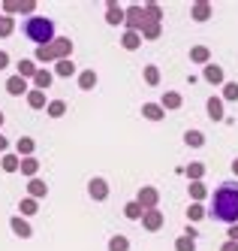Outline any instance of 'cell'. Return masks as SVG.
Listing matches in <instances>:
<instances>
[{
	"instance_id": "cell-1",
	"label": "cell",
	"mask_w": 238,
	"mask_h": 251,
	"mask_svg": "<svg viewBox=\"0 0 238 251\" xmlns=\"http://www.w3.org/2000/svg\"><path fill=\"white\" fill-rule=\"evenodd\" d=\"M211 221H220L226 227L238 224V178L217 185V191L211 194V209H208Z\"/></svg>"
},
{
	"instance_id": "cell-2",
	"label": "cell",
	"mask_w": 238,
	"mask_h": 251,
	"mask_svg": "<svg viewBox=\"0 0 238 251\" xmlns=\"http://www.w3.org/2000/svg\"><path fill=\"white\" fill-rule=\"evenodd\" d=\"M22 33L36 46H51L54 37H58V33H54V22L45 19V15H30V19H24L22 22Z\"/></svg>"
},
{
	"instance_id": "cell-3",
	"label": "cell",
	"mask_w": 238,
	"mask_h": 251,
	"mask_svg": "<svg viewBox=\"0 0 238 251\" xmlns=\"http://www.w3.org/2000/svg\"><path fill=\"white\" fill-rule=\"evenodd\" d=\"M145 25H148V22H145V9L139 3H130V6H127V12H124V27L133 30V33H142Z\"/></svg>"
},
{
	"instance_id": "cell-4",
	"label": "cell",
	"mask_w": 238,
	"mask_h": 251,
	"mask_svg": "<svg viewBox=\"0 0 238 251\" xmlns=\"http://www.w3.org/2000/svg\"><path fill=\"white\" fill-rule=\"evenodd\" d=\"M87 197H90L94 203H106V200H108V182H106L103 176H94V178L87 182Z\"/></svg>"
},
{
	"instance_id": "cell-5",
	"label": "cell",
	"mask_w": 238,
	"mask_h": 251,
	"mask_svg": "<svg viewBox=\"0 0 238 251\" xmlns=\"http://www.w3.org/2000/svg\"><path fill=\"white\" fill-rule=\"evenodd\" d=\"M136 203L148 212V209H157V203H160V191L157 188H151V185H145V188H139V194H136Z\"/></svg>"
},
{
	"instance_id": "cell-6",
	"label": "cell",
	"mask_w": 238,
	"mask_h": 251,
	"mask_svg": "<svg viewBox=\"0 0 238 251\" xmlns=\"http://www.w3.org/2000/svg\"><path fill=\"white\" fill-rule=\"evenodd\" d=\"M48 49H51V55H54V64L72 58V40H69V37H54V43H51Z\"/></svg>"
},
{
	"instance_id": "cell-7",
	"label": "cell",
	"mask_w": 238,
	"mask_h": 251,
	"mask_svg": "<svg viewBox=\"0 0 238 251\" xmlns=\"http://www.w3.org/2000/svg\"><path fill=\"white\" fill-rule=\"evenodd\" d=\"M30 88H33V85H30L27 79H22L18 73L6 79V94H12V97H22V94L27 97V94H30Z\"/></svg>"
},
{
	"instance_id": "cell-8",
	"label": "cell",
	"mask_w": 238,
	"mask_h": 251,
	"mask_svg": "<svg viewBox=\"0 0 238 251\" xmlns=\"http://www.w3.org/2000/svg\"><path fill=\"white\" fill-rule=\"evenodd\" d=\"M9 230L15 233L18 239H30V236H33L30 221H27V218H22V215H12V218H9Z\"/></svg>"
},
{
	"instance_id": "cell-9",
	"label": "cell",
	"mask_w": 238,
	"mask_h": 251,
	"mask_svg": "<svg viewBox=\"0 0 238 251\" xmlns=\"http://www.w3.org/2000/svg\"><path fill=\"white\" fill-rule=\"evenodd\" d=\"M163 221H166V218H163V212H160V209H148V212L142 215V227L148 230V233H157V230L163 227Z\"/></svg>"
},
{
	"instance_id": "cell-10",
	"label": "cell",
	"mask_w": 238,
	"mask_h": 251,
	"mask_svg": "<svg viewBox=\"0 0 238 251\" xmlns=\"http://www.w3.org/2000/svg\"><path fill=\"white\" fill-rule=\"evenodd\" d=\"M124 6H118V0H108L106 3V25H112V27H118V25H124Z\"/></svg>"
},
{
	"instance_id": "cell-11",
	"label": "cell",
	"mask_w": 238,
	"mask_h": 251,
	"mask_svg": "<svg viewBox=\"0 0 238 251\" xmlns=\"http://www.w3.org/2000/svg\"><path fill=\"white\" fill-rule=\"evenodd\" d=\"M202 79L208 85H226V73H223V67H217V64L202 67Z\"/></svg>"
},
{
	"instance_id": "cell-12",
	"label": "cell",
	"mask_w": 238,
	"mask_h": 251,
	"mask_svg": "<svg viewBox=\"0 0 238 251\" xmlns=\"http://www.w3.org/2000/svg\"><path fill=\"white\" fill-rule=\"evenodd\" d=\"M211 15H214V9H211L208 0H196V3L190 6V19H193V22H208Z\"/></svg>"
},
{
	"instance_id": "cell-13",
	"label": "cell",
	"mask_w": 238,
	"mask_h": 251,
	"mask_svg": "<svg viewBox=\"0 0 238 251\" xmlns=\"http://www.w3.org/2000/svg\"><path fill=\"white\" fill-rule=\"evenodd\" d=\"M160 106H163V109H169V112H175V109H181V106H184V97H181L178 91H163Z\"/></svg>"
},
{
	"instance_id": "cell-14",
	"label": "cell",
	"mask_w": 238,
	"mask_h": 251,
	"mask_svg": "<svg viewBox=\"0 0 238 251\" xmlns=\"http://www.w3.org/2000/svg\"><path fill=\"white\" fill-rule=\"evenodd\" d=\"M27 197H33V200H43V197H48V185L43 182L40 176L27 182Z\"/></svg>"
},
{
	"instance_id": "cell-15",
	"label": "cell",
	"mask_w": 238,
	"mask_h": 251,
	"mask_svg": "<svg viewBox=\"0 0 238 251\" xmlns=\"http://www.w3.org/2000/svg\"><path fill=\"white\" fill-rule=\"evenodd\" d=\"M40 73V67H36V61L33 58H22L18 61V76L22 79H27V82H33V76Z\"/></svg>"
},
{
	"instance_id": "cell-16",
	"label": "cell",
	"mask_w": 238,
	"mask_h": 251,
	"mask_svg": "<svg viewBox=\"0 0 238 251\" xmlns=\"http://www.w3.org/2000/svg\"><path fill=\"white\" fill-rule=\"evenodd\" d=\"M51 82H54V73H51V70H45V67H40V73L33 76V88H36V91H48Z\"/></svg>"
},
{
	"instance_id": "cell-17",
	"label": "cell",
	"mask_w": 238,
	"mask_h": 251,
	"mask_svg": "<svg viewBox=\"0 0 238 251\" xmlns=\"http://www.w3.org/2000/svg\"><path fill=\"white\" fill-rule=\"evenodd\" d=\"M205 109H208V118H211V121H223V118H226V112H223V100H220V97H208Z\"/></svg>"
},
{
	"instance_id": "cell-18",
	"label": "cell",
	"mask_w": 238,
	"mask_h": 251,
	"mask_svg": "<svg viewBox=\"0 0 238 251\" xmlns=\"http://www.w3.org/2000/svg\"><path fill=\"white\" fill-rule=\"evenodd\" d=\"M33 151H36V139H30V136L15 139V154L18 157H33Z\"/></svg>"
},
{
	"instance_id": "cell-19",
	"label": "cell",
	"mask_w": 238,
	"mask_h": 251,
	"mask_svg": "<svg viewBox=\"0 0 238 251\" xmlns=\"http://www.w3.org/2000/svg\"><path fill=\"white\" fill-rule=\"evenodd\" d=\"M142 115L148 121H163L166 118V109H163L160 103H142Z\"/></svg>"
},
{
	"instance_id": "cell-20",
	"label": "cell",
	"mask_w": 238,
	"mask_h": 251,
	"mask_svg": "<svg viewBox=\"0 0 238 251\" xmlns=\"http://www.w3.org/2000/svg\"><path fill=\"white\" fill-rule=\"evenodd\" d=\"M142 9H145V22L148 25H160L163 22V9H160V3H154V0H148Z\"/></svg>"
},
{
	"instance_id": "cell-21",
	"label": "cell",
	"mask_w": 238,
	"mask_h": 251,
	"mask_svg": "<svg viewBox=\"0 0 238 251\" xmlns=\"http://www.w3.org/2000/svg\"><path fill=\"white\" fill-rule=\"evenodd\" d=\"M190 61L199 64V67H208V64H211V51H208V46H193V49H190Z\"/></svg>"
},
{
	"instance_id": "cell-22",
	"label": "cell",
	"mask_w": 238,
	"mask_h": 251,
	"mask_svg": "<svg viewBox=\"0 0 238 251\" xmlns=\"http://www.w3.org/2000/svg\"><path fill=\"white\" fill-rule=\"evenodd\" d=\"M97 82H100V76L94 73V70H82V73H79V88H82V91H94Z\"/></svg>"
},
{
	"instance_id": "cell-23",
	"label": "cell",
	"mask_w": 238,
	"mask_h": 251,
	"mask_svg": "<svg viewBox=\"0 0 238 251\" xmlns=\"http://www.w3.org/2000/svg\"><path fill=\"white\" fill-rule=\"evenodd\" d=\"M0 170H3V173H18V170H22V157L6 151L3 157H0Z\"/></svg>"
},
{
	"instance_id": "cell-24",
	"label": "cell",
	"mask_w": 238,
	"mask_h": 251,
	"mask_svg": "<svg viewBox=\"0 0 238 251\" xmlns=\"http://www.w3.org/2000/svg\"><path fill=\"white\" fill-rule=\"evenodd\" d=\"M184 176L190 178V182H202V178H205V164H202V160H193V164L184 167Z\"/></svg>"
},
{
	"instance_id": "cell-25",
	"label": "cell",
	"mask_w": 238,
	"mask_h": 251,
	"mask_svg": "<svg viewBox=\"0 0 238 251\" xmlns=\"http://www.w3.org/2000/svg\"><path fill=\"white\" fill-rule=\"evenodd\" d=\"M27 106H30V109H45V106H48L45 91H36V88H30V94H27Z\"/></svg>"
},
{
	"instance_id": "cell-26",
	"label": "cell",
	"mask_w": 238,
	"mask_h": 251,
	"mask_svg": "<svg viewBox=\"0 0 238 251\" xmlns=\"http://www.w3.org/2000/svg\"><path fill=\"white\" fill-rule=\"evenodd\" d=\"M54 76H61V79L76 76V64H72V58H66V61H58V64H54Z\"/></svg>"
},
{
	"instance_id": "cell-27",
	"label": "cell",
	"mask_w": 238,
	"mask_h": 251,
	"mask_svg": "<svg viewBox=\"0 0 238 251\" xmlns=\"http://www.w3.org/2000/svg\"><path fill=\"white\" fill-rule=\"evenodd\" d=\"M121 46L127 51H136L142 46V33H133V30H124V37H121Z\"/></svg>"
},
{
	"instance_id": "cell-28",
	"label": "cell",
	"mask_w": 238,
	"mask_h": 251,
	"mask_svg": "<svg viewBox=\"0 0 238 251\" xmlns=\"http://www.w3.org/2000/svg\"><path fill=\"white\" fill-rule=\"evenodd\" d=\"M18 212H22V218H30V215L40 212V200H33V197H24V200L18 203Z\"/></svg>"
},
{
	"instance_id": "cell-29",
	"label": "cell",
	"mask_w": 238,
	"mask_h": 251,
	"mask_svg": "<svg viewBox=\"0 0 238 251\" xmlns=\"http://www.w3.org/2000/svg\"><path fill=\"white\" fill-rule=\"evenodd\" d=\"M18 173L27 176V178H36V173H40V160L36 157H22V170Z\"/></svg>"
},
{
	"instance_id": "cell-30",
	"label": "cell",
	"mask_w": 238,
	"mask_h": 251,
	"mask_svg": "<svg viewBox=\"0 0 238 251\" xmlns=\"http://www.w3.org/2000/svg\"><path fill=\"white\" fill-rule=\"evenodd\" d=\"M202 218H208V209H205L202 203H190V206H187V221L196 224V221H202Z\"/></svg>"
},
{
	"instance_id": "cell-31",
	"label": "cell",
	"mask_w": 238,
	"mask_h": 251,
	"mask_svg": "<svg viewBox=\"0 0 238 251\" xmlns=\"http://www.w3.org/2000/svg\"><path fill=\"white\" fill-rule=\"evenodd\" d=\"M190 200L193 203H202L205 200V197H208V188H205V182H190Z\"/></svg>"
},
{
	"instance_id": "cell-32",
	"label": "cell",
	"mask_w": 238,
	"mask_h": 251,
	"mask_svg": "<svg viewBox=\"0 0 238 251\" xmlns=\"http://www.w3.org/2000/svg\"><path fill=\"white\" fill-rule=\"evenodd\" d=\"M142 215H145V209H142L136 200H130V203L124 206V218H127V221H142Z\"/></svg>"
},
{
	"instance_id": "cell-33",
	"label": "cell",
	"mask_w": 238,
	"mask_h": 251,
	"mask_svg": "<svg viewBox=\"0 0 238 251\" xmlns=\"http://www.w3.org/2000/svg\"><path fill=\"white\" fill-rule=\"evenodd\" d=\"M45 115H48V118H61V115H66V103H64V100H48Z\"/></svg>"
},
{
	"instance_id": "cell-34",
	"label": "cell",
	"mask_w": 238,
	"mask_h": 251,
	"mask_svg": "<svg viewBox=\"0 0 238 251\" xmlns=\"http://www.w3.org/2000/svg\"><path fill=\"white\" fill-rule=\"evenodd\" d=\"M184 142H187L190 149H202V146H205V133H202V130H187V133H184Z\"/></svg>"
},
{
	"instance_id": "cell-35",
	"label": "cell",
	"mask_w": 238,
	"mask_h": 251,
	"mask_svg": "<svg viewBox=\"0 0 238 251\" xmlns=\"http://www.w3.org/2000/svg\"><path fill=\"white\" fill-rule=\"evenodd\" d=\"M145 85H151V88H157L160 85V67H154V64H148V67H145Z\"/></svg>"
},
{
	"instance_id": "cell-36",
	"label": "cell",
	"mask_w": 238,
	"mask_h": 251,
	"mask_svg": "<svg viewBox=\"0 0 238 251\" xmlns=\"http://www.w3.org/2000/svg\"><path fill=\"white\" fill-rule=\"evenodd\" d=\"M33 61H36V64H51V61H54L51 49H48V46H36V51H33Z\"/></svg>"
},
{
	"instance_id": "cell-37",
	"label": "cell",
	"mask_w": 238,
	"mask_h": 251,
	"mask_svg": "<svg viewBox=\"0 0 238 251\" xmlns=\"http://www.w3.org/2000/svg\"><path fill=\"white\" fill-rule=\"evenodd\" d=\"M108 251H130V239L118 233V236H112V239H108Z\"/></svg>"
},
{
	"instance_id": "cell-38",
	"label": "cell",
	"mask_w": 238,
	"mask_h": 251,
	"mask_svg": "<svg viewBox=\"0 0 238 251\" xmlns=\"http://www.w3.org/2000/svg\"><path fill=\"white\" fill-rule=\"evenodd\" d=\"M175 251H196V239H193V236H184V233H181V236L175 239Z\"/></svg>"
},
{
	"instance_id": "cell-39",
	"label": "cell",
	"mask_w": 238,
	"mask_h": 251,
	"mask_svg": "<svg viewBox=\"0 0 238 251\" xmlns=\"http://www.w3.org/2000/svg\"><path fill=\"white\" fill-rule=\"evenodd\" d=\"M163 37V25H145L142 27V40H160Z\"/></svg>"
},
{
	"instance_id": "cell-40",
	"label": "cell",
	"mask_w": 238,
	"mask_h": 251,
	"mask_svg": "<svg viewBox=\"0 0 238 251\" xmlns=\"http://www.w3.org/2000/svg\"><path fill=\"white\" fill-rule=\"evenodd\" d=\"M220 100L238 103V82H226V85H223V94H220Z\"/></svg>"
},
{
	"instance_id": "cell-41",
	"label": "cell",
	"mask_w": 238,
	"mask_h": 251,
	"mask_svg": "<svg viewBox=\"0 0 238 251\" xmlns=\"http://www.w3.org/2000/svg\"><path fill=\"white\" fill-rule=\"evenodd\" d=\"M12 30H15V19H9V15H3V19H0V37H12Z\"/></svg>"
},
{
	"instance_id": "cell-42",
	"label": "cell",
	"mask_w": 238,
	"mask_h": 251,
	"mask_svg": "<svg viewBox=\"0 0 238 251\" xmlns=\"http://www.w3.org/2000/svg\"><path fill=\"white\" fill-rule=\"evenodd\" d=\"M18 3H22V0H3V3H0V12L12 19V15H18Z\"/></svg>"
},
{
	"instance_id": "cell-43",
	"label": "cell",
	"mask_w": 238,
	"mask_h": 251,
	"mask_svg": "<svg viewBox=\"0 0 238 251\" xmlns=\"http://www.w3.org/2000/svg\"><path fill=\"white\" fill-rule=\"evenodd\" d=\"M18 12L30 19V15H36V3H33V0H24V3H18Z\"/></svg>"
},
{
	"instance_id": "cell-44",
	"label": "cell",
	"mask_w": 238,
	"mask_h": 251,
	"mask_svg": "<svg viewBox=\"0 0 238 251\" xmlns=\"http://www.w3.org/2000/svg\"><path fill=\"white\" fill-rule=\"evenodd\" d=\"M220 251H238V242H232V239H226V242L220 245Z\"/></svg>"
},
{
	"instance_id": "cell-45",
	"label": "cell",
	"mask_w": 238,
	"mask_h": 251,
	"mask_svg": "<svg viewBox=\"0 0 238 251\" xmlns=\"http://www.w3.org/2000/svg\"><path fill=\"white\" fill-rule=\"evenodd\" d=\"M6 151H9V139L0 133V154H6Z\"/></svg>"
},
{
	"instance_id": "cell-46",
	"label": "cell",
	"mask_w": 238,
	"mask_h": 251,
	"mask_svg": "<svg viewBox=\"0 0 238 251\" xmlns=\"http://www.w3.org/2000/svg\"><path fill=\"white\" fill-rule=\"evenodd\" d=\"M226 236H229V239H232V242H238V224H232V227H229V230H226Z\"/></svg>"
},
{
	"instance_id": "cell-47",
	"label": "cell",
	"mask_w": 238,
	"mask_h": 251,
	"mask_svg": "<svg viewBox=\"0 0 238 251\" xmlns=\"http://www.w3.org/2000/svg\"><path fill=\"white\" fill-rule=\"evenodd\" d=\"M6 67H9V55H6L3 49H0V70H6Z\"/></svg>"
},
{
	"instance_id": "cell-48",
	"label": "cell",
	"mask_w": 238,
	"mask_h": 251,
	"mask_svg": "<svg viewBox=\"0 0 238 251\" xmlns=\"http://www.w3.org/2000/svg\"><path fill=\"white\" fill-rule=\"evenodd\" d=\"M232 176H235V178H238V157H235V160H232Z\"/></svg>"
},
{
	"instance_id": "cell-49",
	"label": "cell",
	"mask_w": 238,
	"mask_h": 251,
	"mask_svg": "<svg viewBox=\"0 0 238 251\" xmlns=\"http://www.w3.org/2000/svg\"><path fill=\"white\" fill-rule=\"evenodd\" d=\"M3 121H6V115H3V112H0V127H3Z\"/></svg>"
},
{
	"instance_id": "cell-50",
	"label": "cell",
	"mask_w": 238,
	"mask_h": 251,
	"mask_svg": "<svg viewBox=\"0 0 238 251\" xmlns=\"http://www.w3.org/2000/svg\"><path fill=\"white\" fill-rule=\"evenodd\" d=\"M0 19H3V12H0Z\"/></svg>"
}]
</instances>
